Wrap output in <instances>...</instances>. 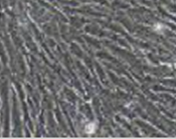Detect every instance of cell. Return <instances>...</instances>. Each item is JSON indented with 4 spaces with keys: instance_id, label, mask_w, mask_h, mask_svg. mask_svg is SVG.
<instances>
[{
    "instance_id": "cell-1",
    "label": "cell",
    "mask_w": 176,
    "mask_h": 139,
    "mask_svg": "<svg viewBox=\"0 0 176 139\" xmlns=\"http://www.w3.org/2000/svg\"><path fill=\"white\" fill-rule=\"evenodd\" d=\"M95 129H96V124H95V123H92V124H89V125L87 126V128H86V130H87V132H88V133L94 132Z\"/></svg>"
}]
</instances>
